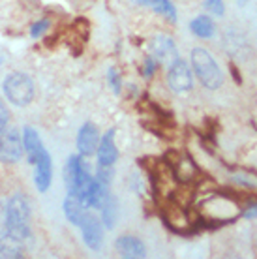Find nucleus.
<instances>
[{"label":"nucleus","mask_w":257,"mask_h":259,"mask_svg":"<svg viewBox=\"0 0 257 259\" xmlns=\"http://www.w3.org/2000/svg\"><path fill=\"white\" fill-rule=\"evenodd\" d=\"M4 233L21 242L30 237V207L25 195L15 194L8 203Z\"/></svg>","instance_id":"1"},{"label":"nucleus","mask_w":257,"mask_h":259,"mask_svg":"<svg viewBox=\"0 0 257 259\" xmlns=\"http://www.w3.org/2000/svg\"><path fill=\"white\" fill-rule=\"evenodd\" d=\"M192 64H193V70L197 73V77L203 84H205L206 89H210V91H216L220 89V84L224 81L222 77V71H220L218 64H216V60L212 59V55L205 49H193L192 51Z\"/></svg>","instance_id":"2"},{"label":"nucleus","mask_w":257,"mask_h":259,"mask_svg":"<svg viewBox=\"0 0 257 259\" xmlns=\"http://www.w3.org/2000/svg\"><path fill=\"white\" fill-rule=\"evenodd\" d=\"M4 94L17 107H25L34 100V83L26 73L15 71L4 79Z\"/></svg>","instance_id":"3"},{"label":"nucleus","mask_w":257,"mask_h":259,"mask_svg":"<svg viewBox=\"0 0 257 259\" xmlns=\"http://www.w3.org/2000/svg\"><path fill=\"white\" fill-rule=\"evenodd\" d=\"M25 147L19 132L15 128L4 130L0 134V162L4 163H17L23 158Z\"/></svg>","instance_id":"4"},{"label":"nucleus","mask_w":257,"mask_h":259,"mask_svg":"<svg viewBox=\"0 0 257 259\" xmlns=\"http://www.w3.org/2000/svg\"><path fill=\"white\" fill-rule=\"evenodd\" d=\"M167 83L175 92H188L192 89V71L188 68V64L184 60H177L169 66L167 71Z\"/></svg>","instance_id":"5"},{"label":"nucleus","mask_w":257,"mask_h":259,"mask_svg":"<svg viewBox=\"0 0 257 259\" xmlns=\"http://www.w3.org/2000/svg\"><path fill=\"white\" fill-rule=\"evenodd\" d=\"M81 233H83L84 244L90 248V250H100L102 248V240H103V224L98 220L96 216L92 214H84L83 222H81Z\"/></svg>","instance_id":"6"},{"label":"nucleus","mask_w":257,"mask_h":259,"mask_svg":"<svg viewBox=\"0 0 257 259\" xmlns=\"http://www.w3.org/2000/svg\"><path fill=\"white\" fill-rule=\"evenodd\" d=\"M150 53L154 55L156 59H160L163 64H167V68L180 59L173 39L165 38V36H158V38H154L150 41Z\"/></svg>","instance_id":"7"},{"label":"nucleus","mask_w":257,"mask_h":259,"mask_svg":"<svg viewBox=\"0 0 257 259\" xmlns=\"http://www.w3.org/2000/svg\"><path fill=\"white\" fill-rule=\"evenodd\" d=\"M100 145V137H98V130L94 124H83V128L77 134V149L81 156H92L98 150Z\"/></svg>","instance_id":"8"},{"label":"nucleus","mask_w":257,"mask_h":259,"mask_svg":"<svg viewBox=\"0 0 257 259\" xmlns=\"http://www.w3.org/2000/svg\"><path fill=\"white\" fill-rule=\"evenodd\" d=\"M53 179V165H51V156L45 150L44 154L39 156V160L34 163V182H36V188L39 192H47L51 186Z\"/></svg>","instance_id":"9"},{"label":"nucleus","mask_w":257,"mask_h":259,"mask_svg":"<svg viewBox=\"0 0 257 259\" xmlns=\"http://www.w3.org/2000/svg\"><path fill=\"white\" fill-rule=\"evenodd\" d=\"M118 158V150L115 145V130H109L98 145V162L100 165H113Z\"/></svg>","instance_id":"10"},{"label":"nucleus","mask_w":257,"mask_h":259,"mask_svg":"<svg viewBox=\"0 0 257 259\" xmlns=\"http://www.w3.org/2000/svg\"><path fill=\"white\" fill-rule=\"evenodd\" d=\"M23 147L26 150V156H28V163H36L39 160V156L44 154L45 149H44V143L39 139L38 132L30 126H26L25 128V134H23Z\"/></svg>","instance_id":"11"},{"label":"nucleus","mask_w":257,"mask_h":259,"mask_svg":"<svg viewBox=\"0 0 257 259\" xmlns=\"http://www.w3.org/2000/svg\"><path fill=\"white\" fill-rule=\"evenodd\" d=\"M116 248L122 253V257H145L147 255V248L139 239L135 237H120L116 240Z\"/></svg>","instance_id":"12"},{"label":"nucleus","mask_w":257,"mask_h":259,"mask_svg":"<svg viewBox=\"0 0 257 259\" xmlns=\"http://www.w3.org/2000/svg\"><path fill=\"white\" fill-rule=\"evenodd\" d=\"M84 205L83 201L77 199L75 195H70L68 194V197H66L64 201V214L66 218L73 224V226H81V222H83L84 214H87V210H84Z\"/></svg>","instance_id":"13"},{"label":"nucleus","mask_w":257,"mask_h":259,"mask_svg":"<svg viewBox=\"0 0 257 259\" xmlns=\"http://www.w3.org/2000/svg\"><path fill=\"white\" fill-rule=\"evenodd\" d=\"M107 195H109L107 184H103V182H100L98 179H94V182H92V186H90L89 194H87L83 203L89 208H102L103 201H105Z\"/></svg>","instance_id":"14"},{"label":"nucleus","mask_w":257,"mask_h":259,"mask_svg":"<svg viewBox=\"0 0 257 259\" xmlns=\"http://www.w3.org/2000/svg\"><path fill=\"white\" fill-rule=\"evenodd\" d=\"M0 257H23V242L4 233V237L0 239Z\"/></svg>","instance_id":"15"},{"label":"nucleus","mask_w":257,"mask_h":259,"mask_svg":"<svg viewBox=\"0 0 257 259\" xmlns=\"http://www.w3.org/2000/svg\"><path fill=\"white\" fill-rule=\"evenodd\" d=\"M100 210H102L103 226L107 227V229H113V227H115V222H116V214H118V208H116V199H115V197H113V195H107Z\"/></svg>","instance_id":"16"},{"label":"nucleus","mask_w":257,"mask_h":259,"mask_svg":"<svg viewBox=\"0 0 257 259\" xmlns=\"http://www.w3.org/2000/svg\"><path fill=\"white\" fill-rule=\"evenodd\" d=\"M192 32L199 38H212L214 36V23L208 15H199L192 21Z\"/></svg>","instance_id":"17"},{"label":"nucleus","mask_w":257,"mask_h":259,"mask_svg":"<svg viewBox=\"0 0 257 259\" xmlns=\"http://www.w3.org/2000/svg\"><path fill=\"white\" fill-rule=\"evenodd\" d=\"M147 6H150V10H154L156 13L167 15L171 21L177 19V15H175V6L169 2V0H147Z\"/></svg>","instance_id":"18"},{"label":"nucleus","mask_w":257,"mask_h":259,"mask_svg":"<svg viewBox=\"0 0 257 259\" xmlns=\"http://www.w3.org/2000/svg\"><path fill=\"white\" fill-rule=\"evenodd\" d=\"M205 8L210 13L218 15V17H222V15H224V10H225L222 0H205Z\"/></svg>","instance_id":"19"},{"label":"nucleus","mask_w":257,"mask_h":259,"mask_svg":"<svg viewBox=\"0 0 257 259\" xmlns=\"http://www.w3.org/2000/svg\"><path fill=\"white\" fill-rule=\"evenodd\" d=\"M47 28H49V21H39V23H36L30 28V36L32 38H39V36H44L47 32Z\"/></svg>","instance_id":"20"},{"label":"nucleus","mask_w":257,"mask_h":259,"mask_svg":"<svg viewBox=\"0 0 257 259\" xmlns=\"http://www.w3.org/2000/svg\"><path fill=\"white\" fill-rule=\"evenodd\" d=\"M8 122H10V111L4 102H0V134L8 128Z\"/></svg>","instance_id":"21"},{"label":"nucleus","mask_w":257,"mask_h":259,"mask_svg":"<svg viewBox=\"0 0 257 259\" xmlns=\"http://www.w3.org/2000/svg\"><path fill=\"white\" fill-rule=\"evenodd\" d=\"M107 79H109V83H111V87H113L115 94H120V91H122V83H120L118 73H116L115 70H109V75H107Z\"/></svg>","instance_id":"22"},{"label":"nucleus","mask_w":257,"mask_h":259,"mask_svg":"<svg viewBox=\"0 0 257 259\" xmlns=\"http://www.w3.org/2000/svg\"><path fill=\"white\" fill-rule=\"evenodd\" d=\"M154 68H156L154 59H150V57H148L147 62H145V73H143V75H145V77H150V75H152V71H154Z\"/></svg>","instance_id":"23"},{"label":"nucleus","mask_w":257,"mask_h":259,"mask_svg":"<svg viewBox=\"0 0 257 259\" xmlns=\"http://www.w3.org/2000/svg\"><path fill=\"white\" fill-rule=\"evenodd\" d=\"M257 216V205H251L248 210H244V218H255Z\"/></svg>","instance_id":"24"},{"label":"nucleus","mask_w":257,"mask_h":259,"mask_svg":"<svg viewBox=\"0 0 257 259\" xmlns=\"http://www.w3.org/2000/svg\"><path fill=\"white\" fill-rule=\"evenodd\" d=\"M135 2H139V4H147V0H135Z\"/></svg>","instance_id":"25"}]
</instances>
